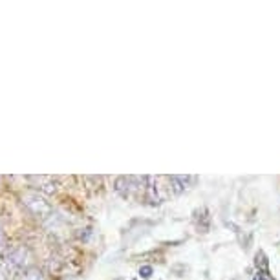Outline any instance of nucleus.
<instances>
[{"instance_id":"9","label":"nucleus","mask_w":280,"mask_h":280,"mask_svg":"<svg viewBox=\"0 0 280 280\" xmlns=\"http://www.w3.org/2000/svg\"><path fill=\"white\" fill-rule=\"evenodd\" d=\"M253 280H271V278H269V273H264V271H256V275L253 276Z\"/></svg>"},{"instance_id":"6","label":"nucleus","mask_w":280,"mask_h":280,"mask_svg":"<svg viewBox=\"0 0 280 280\" xmlns=\"http://www.w3.org/2000/svg\"><path fill=\"white\" fill-rule=\"evenodd\" d=\"M21 280H48V278L42 269L35 268V266H29V268H26L24 273L21 275Z\"/></svg>"},{"instance_id":"8","label":"nucleus","mask_w":280,"mask_h":280,"mask_svg":"<svg viewBox=\"0 0 280 280\" xmlns=\"http://www.w3.org/2000/svg\"><path fill=\"white\" fill-rule=\"evenodd\" d=\"M152 273H154L152 266H141V268H139V275H141V278H151Z\"/></svg>"},{"instance_id":"7","label":"nucleus","mask_w":280,"mask_h":280,"mask_svg":"<svg viewBox=\"0 0 280 280\" xmlns=\"http://www.w3.org/2000/svg\"><path fill=\"white\" fill-rule=\"evenodd\" d=\"M9 251V246H8V238H6L4 231L0 227V256H6Z\"/></svg>"},{"instance_id":"5","label":"nucleus","mask_w":280,"mask_h":280,"mask_svg":"<svg viewBox=\"0 0 280 280\" xmlns=\"http://www.w3.org/2000/svg\"><path fill=\"white\" fill-rule=\"evenodd\" d=\"M193 180L191 176H171L169 178V181H171V185H172V193L174 194H181V193H185L187 191V187H189V181Z\"/></svg>"},{"instance_id":"2","label":"nucleus","mask_w":280,"mask_h":280,"mask_svg":"<svg viewBox=\"0 0 280 280\" xmlns=\"http://www.w3.org/2000/svg\"><path fill=\"white\" fill-rule=\"evenodd\" d=\"M26 258H28V251L24 247H13L6 255V271L8 273H24Z\"/></svg>"},{"instance_id":"3","label":"nucleus","mask_w":280,"mask_h":280,"mask_svg":"<svg viewBox=\"0 0 280 280\" xmlns=\"http://www.w3.org/2000/svg\"><path fill=\"white\" fill-rule=\"evenodd\" d=\"M28 180L33 181L35 187H37L39 191H42V193L51 194L57 191V180H55L53 176H29Z\"/></svg>"},{"instance_id":"10","label":"nucleus","mask_w":280,"mask_h":280,"mask_svg":"<svg viewBox=\"0 0 280 280\" xmlns=\"http://www.w3.org/2000/svg\"><path fill=\"white\" fill-rule=\"evenodd\" d=\"M117 280H123V278H117Z\"/></svg>"},{"instance_id":"11","label":"nucleus","mask_w":280,"mask_h":280,"mask_svg":"<svg viewBox=\"0 0 280 280\" xmlns=\"http://www.w3.org/2000/svg\"><path fill=\"white\" fill-rule=\"evenodd\" d=\"M132 280H138V278H132Z\"/></svg>"},{"instance_id":"1","label":"nucleus","mask_w":280,"mask_h":280,"mask_svg":"<svg viewBox=\"0 0 280 280\" xmlns=\"http://www.w3.org/2000/svg\"><path fill=\"white\" fill-rule=\"evenodd\" d=\"M22 201H24L29 213L33 216L41 218V220H46V218H50L53 214V207L50 205V201L41 193H37V191H26L22 194Z\"/></svg>"},{"instance_id":"4","label":"nucleus","mask_w":280,"mask_h":280,"mask_svg":"<svg viewBox=\"0 0 280 280\" xmlns=\"http://www.w3.org/2000/svg\"><path fill=\"white\" fill-rule=\"evenodd\" d=\"M134 181H136V178L119 176V178H116V181H114V191H116V193L119 194L121 198H128L130 196V191H132V189H136Z\"/></svg>"}]
</instances>
